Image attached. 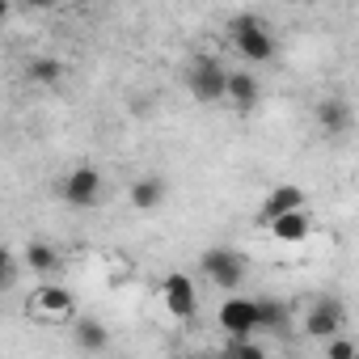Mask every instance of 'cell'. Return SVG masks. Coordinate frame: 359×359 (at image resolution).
Segmentation results:
<instances>
[{
	"instance_id": "obj_12",
	"label": "cell",
	"mask_w": 359,
	"mask_h": 359,
	"mask_svg": "<svg viewBox=\"0 0 359 359\" xmlns=\"http://www.w3.org/2000/svg\"><path fill=\"white\" fill-rule=\"evenodd\" d=\"M127 199H131V208H135V212H156V208L169 199V187H165V177L144 173V177H135V182H131Z\"/></svg>"
},
{
	"instance_id": "obj_11",
	"label": "cell",
	"mask_w": 359,
	"mask_h": 359,
	"mask_svg": "<svg viewBox=\"0 0 359 359\" xmlns=\"http://www.w3.org/2000/svg\"><path fill=\"white\" fill-rule=\"evenodd\" d=\"M22 262H26V271H34V275H43V279H51V275H60V271H64V254H60L51 241H43V237L26 241Z\"/></svg>"
},
{
	"instance_id": "obj_19",
	"label": "cell",
	"mask_w": 359,
	"mask_h": 359,
	"mask_svg": "<svg viewBox=\"0 0 359 359\" xmlns=\"http://www.w3.org/2000/svg\"><path fill=\"white\" fill-rule=\"evenodd\" d=\"M18 275H22V262H18V254H13V250H5V258H0V287L13 292Z\"/></svg>"
},
{
	"instance_id": "obj_16",
	"label": "cell",
	"mask_w": 359,
	"mask_h": 359,
	"mask_svg": "<svg viewBox=\"0 0 359 359\" xmlns=\"http://www.w3.org/2000/svg\"><path fill=\"white\" fill-rule=\"evenodd\" d=\"M64 72H68V68H64V60H55V55H34V60L26 64L30 85H47V89H51V85H60V81H64Z\"/></svg>"
},
{
	"instance_id": "obj_2",
	"label": "cell",
	"mask_w": 359,
	"mask_h": 359,
	"mask_svg": "<svg viewBox=\"0 0 359 359\" xmlns=\"http://www.w3.org/2000/svg\"><path fill=\"white\" fill-rule=\"evenodd\" d=\"M229 72H233V68H224L216 55H195L191 68H187V89H191V97L203 102V106L229 102Z\"/></svg>"
},
{
	"instance_id": "obj_21",
	"label": "cell",
	"mask_w": 359,
	"mask_h": 359,
	"mask_svg": "<svg viewBox=\"0 0 359 359\" xmlns=\"http://www.w3.org/2000/svg\"><path fill=\"white\" fill-rule=\"evenodd\" d=\"M182 359H224V355H182Z\"/></svg>"
},
{
	"instance_id": "obj_15",
	"label": "cell",
	"mask_w": 359,
	"mask_h": 359,
	"mask_svg": "<svg viewBox=\"0 0 359 359\" xmlns=\"http://www.w3.org/2000/svg\"><path fill=\"white\" fill-rule=\"evenodd\" d=\"M309 233H313V216H309V208H300V212H292V216H283V220L271 224V237L283 241V245H296V241H304Z\"/></svg>"
},
{
	"instance_id": "obj_3",
	"label": "cell",
	"mask_w": 359,
	"mask_h": 359,
	"mask_svg": "<svg viewBox=\"0 0 359 359\" xmlns=\"http://www.w3.org/2000/svg\"><path fill=\"white\" fill-rule=\"evenodd\" d=\"M60 195H64V203L76 208V212L102 208V199H106L102 169H93V165H76V169H68V177L60 182Z\"/></svg>"
},
{
	"instance_id": "obj_5",
	"label": "cell",
	"mask_w": 359,
	"mask_h": 359,
	"mask_svg": "<svg viewBox=\"0 0 359 359\" xmlns=\"http://www.w3.org/2000/svg\"><path fill=\"white\" fill-rule=\"evenodd\" d=\"M300 208H309V195H304V187H296V182H283V187H275V191L262 199V208H258L254 224H258V229H271L275 220H283V216H292V212H300Z\"/></svg>"
},
{
	"instance_id": "obj_10",
	"label": "cell",
	"mask_w": 359,
	"mask_h": 359,
	"mask_svg": "<svg viewBox=\"0 0 359 359\" xmlns=\"http://www.w3.org/2000/svg\"><path fill=\"white\" fill-rule=\"evenodd\" d=\"M165 304H169V313L177 317V321H191L195 317V309H199V292H195V279L191 275H182V271H173L169 279H165Z\"/></svg>"
},
{
	"instance_id": "obj_17",
	"label": "cell",
	"mask_w": 359,
	"mask_h": 359,
	"mask_svg": "<svg viewBox=\"0 0 359 359\" xmlns=\"http://www.w3.org/2000/svg\"><path fill=\"white\" fill-rule=\"evenodd\" d=\"M258 321H262V330H283V321H287L283 300H258Z\"/></svg>"
},
{
	"instance_id": "obj_8",
	"label": "cell",
	"mask_w": 359,
	"mask_h": 359,
	"mask_svg": "<svg viewBox=\"0 0 359 359\" xmlns=\"http://www.w3.org/2000/svg\"><path fill=\"white\" fill-rule=\"evenodd\" d=\"M342 330H346V313H342V304L338 300H313L309 304V313H304V334L309 338H317V342H330V338H342Z\"/></svg>"
},
{
	"instance_id": "obj_1",
	"label": "cell",
	"mask_w": 359,
	"mask_h": 359,
	"mask_svg": "<svg viewBox=\"0 0 359 359\" xmlns=\"http://www.w3.org/2000/svg\"><path fill=\"white\" fill-rule=\"evenodd\" d=\"M229 39L237 47V55L245 64H271L279 55V43H275V30L258 18V13H237L229 22Z\"/></svg>"
},
{
	"instance_id": "obj_13",
	"label": "cell",
	"mask_w": 359,
	"mask_h": 359,
	"mask_svg": "<svg viewBox=\"0 0 359 359\" xmlns=\"http://www.w3.org/2000/svg\"><path fill=\"white\" fill-rule=\"evenodd\" d=\"M229 102L237 110H254L262 102V85H258V76L250 68H233L229 72Z\"/></svg>"
},
{
	"instance_id": "obj_20",
	"label": "cell",
	"mask_w": 359,
	"mask_h": 359,
	"mask_svg": "<svg viewBox=\"0 0 359 359\" xmlns=\"http://www.w3.org/2000/svg\"><path fill=\"white\" fill-rule=\"evenodd\" d=\"M325 359H359V346H355V338H330L325 342Z\"/></svg>"
},
{
	"instance_id": "obj_6",
	"label": "cell",
	"mask_w": 359,
	"mask_h": 359,
	"mask_svg": "<svg viewBox=\"0 0 359 359\" xmlns=\"http://www.w3.org/2000/svg\"><path fill=\"white\" fill-rule=\"evenodd\" d=\"M30 313L47 317V321H76V296L64 283H43L30 296Z\"/></svg>"
},
{
	"instance_id": "obj_7",
	"label": "cell",
	"mask_w": 359,
	"mask_h": 359,
	"mask_svg": "<svg viewBox=\"0 0 359 359\" xmlns=\"http://www.w3.org/2000/svg\"><path fill=\"white\" fill-rule=\"evenodd\" d=\"M220 330H224L229 338H254V334L262 330V321H258V300H250V296H229V300L220 304Z\"/></svg>"
},
{
	"instance_id": "obj_9",
	"label": "cell",
	"mask_w": 359,
	"mask_h": 359,
	"mask_svg": "<svg viewBox=\"0 0 359 359\" xmlns=\"http://www.w3.org/2000/svg\"><path fill=\"white\" fill-rule=\"evenodd\" d=\"M313 118H317V127H321V135H330V140H342V135H351V127H355V110H351V102L346 97H321L317 102V110H313Z\"/></svg>"
},
{
	"instance_id": "obj_18",
	"label": "cell",
	"mask_w": 359,
	"mask_h": 359,
	"mask_svg": "<svg viewBox=\"0 0 359 359\" xmlns=\"http://www.w3.org/2000/svg\"><path fill=\"white\" fill-rule=\"evenodd\" d=\"M224 359H266V351H262V342H254V338H229Z\"/></svg>"
},
{
	"instance_id": "obj_14",
	"label": "cell",
	"mask_w": 359,
	"mask_h": 359,
	"mask_svg": "<svg viewBox=\"0 0 359 359\" xmlns=\"http://www.w3.org/2000/svg\"><path fill=\"white\" fill-rule=\"evenodd\" d=\"M72 342H76L85 355H102V351L110 346V330H106V321H97V317H76V321H72Z\"/></svg>"
},
{
	"instance_id": "obj_4",
	"label": "cell",
	"mask_w": 359,
	"mask_h": 359,
	"mask_svg": "<svg viewBox=\"0 0 359 359\" xmlns=\"http://www.w3.org/2000/svg\"><path fill=\"white\" fill-rule=\"evenodd\" d=\"M199 271H203L220 292H237L241 279H245V258H241L233 245H212V250H203Z\"/></svg>"
}]
</instances>
